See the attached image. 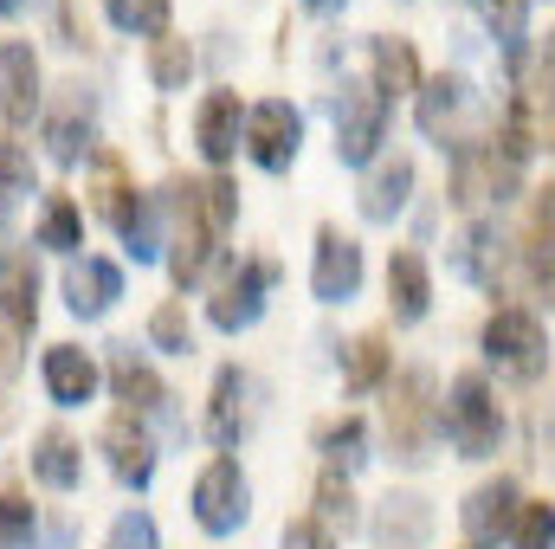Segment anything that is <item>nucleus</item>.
<instances>
[{
	"label": "nucleus",
	"instance_id": "1",
	"mask_svg": "<svg viewBox=\"0 0 555 549\" xmlns=\"http://www.w3.org/2000/svg\"><path fill=\"white\" fill-rule=\"evenodd\" d=\"M478 349H485V362H491L498 375H511V382H543V375H550V330H543V317L524 310V304H498V310L485 317V330H478Z\"/></svg>",
	"mask_w": 555,
	"mask_h": 549
},
{
	"label": "nucleus",
	"instance_id": "2",
	"mask_svg": "<svg viewBox=\"0 0 555 549\" xmlns=\"http://www.w3.org/2000/svg\"><path fill=\"white\" fill-rule=\"evenodd\" d=\"M388 446L401 465H426L439 446V395H433V369H401L388 375Z\"/></svg>",
	"mask_w": 555,
	"mask_h": 549
},
{
	"label": "nucleus",
	"instance_id": "3",
	"mask_svg": "<svg viewBox=\"0 0 555 549\" xmlns=\"http://www.w3.org/2000/svg\"><path fill=\"white\" fill-rule=\"evenodd\" d=\"M439 433L459 446V459H491L504 446V408L491 395V382L472 369L452 382V395L439 401Z\"/></svg>",
	"mask_w": 555,
	"mask_h": 549
},
{
	"label": "nucleus",
	"instance_id": "4",
	"mask_svg": "<svg viewBox=\"0 0 555 549\" xmlns=\"http://www.w3.org/2000/svg\"><path fill=\"white\" fill-rule=\"evenodd\" d=\"M452 207H465V214H478V207H504L517 188H524V162H511L498 142H465V149H452Z\"/></svg>",
	"mask_w": 555,
	"mask_h": 549
},
{
	"label": "nucleus",
	"instance_id": "5",
	"mask_svg": "<svg viewBox=\"0 0 555 549\" xmlns=\"http://www.w3.org/2000/svg\"><path fill=\"white\" fill-rule=\"evenodd\" d=\"M188 511H194V524H201L207 537H233V531L253 518V485H246V472H240L233 452H214V459L201 465V478H194V491H188Z\"/></svg>",
	"mask_w": 555,
	"mask_h": 549
},
{
	"label": "nucleus",
	"instance_id": "6",
	"mask_svg": "<svg viewBox=\"0 0 555 549\" xmlns=\"http://www.w3.org/2000/svg\"><path fill=\"white\" fill-rule=\"evenodd\" d=\"M168 207H175V233H168V278L188 291L201 284L207 266H214V246L220 233L201 220V201H194V181H168Z\"/></svg>",
	"mask_w": 555,
	"mask_h": 549
},
{
	"label": "nucleus",
	"instance_id": "7",
	"mask_svg": "<svg viewBox=\"0 0 555 549\" xmlns=\"http://www.w3.org/2000/svg\"><path fill=\"white\" fill-rule=\"evenodd\" d=\"M414 117H420V130L439 142V149H446V142H452V149L485 142V137H472V130H465V124L478 117V91H472L459 72H439V78H426V85H420V91H414Z\"/></svg>",
	"mask_w": 555,
	"mask_h": 549
},
{
	"label": "nucleus",
	"instance_id": "8",
	"mask_svg": "<svg viewBox=\"0 0 555 549\" xmlns=\"http://www.w3.org/2000/svg\"><path fill=\"white\" fill-rule=\"evenodd\" d=\"M388 142V104L375 98V85H343L336 91V162L369 168Z\"/></svg>",
	"mask_w": 555,
	"mask_h": 549
},
{
	"label": "nucleus",
	"instance_id": "9",
	"mask_svg": "<svg viewBox=\"0 0 555 549\" xmlns=\"http://www.w3.org/2000/svg\"><path fill=\"white\" fill-rule=\"evenodd\" d=\"M369 278L362 259V240L343 233V227H317V246H310V297L317 304H349Z\"/></svg>",
	"mask_w": 555,
	"mask_h": 549
},
{
	"label": "nucleus",
	"instance_id": "10",
	"mask_svg": "<svg viewBox=\"0 0 555 549\" xmlns=\"http://www.w3.org/2000/svg\"><path fill=\"white\" fill-rule=\"evenodd\" d=\"M272 259H240L233 272L220 278V291L207 297V323L214 330H227V336H240V330H253L259 317H266V291H272Z\"/></svg>",
	"mask_w": 555,
	"mask_h": 549
},
{
	"label": "nucleus",
	"instance_id": "11",
	"mask_svg": "<svg viewBox=\"0 0 555 549\" xmlns=\"http://www.w3.org/2000/svg\"><path fill=\"white\" fill-rule=\"evenodd\" d=\"M452 272L465 278V284H478V291H504V278H511V240H504V227L485 220V214H472L452 233Z\"/></svg>",
	"mask_w": 555,
	"mask_h": 549
},
{
	"label": "nucleus",
	"instance_id": "12",
	"mask_svg": "<svg viewBox=\"0 0 555 549\" xmlns=\"http://www.w3.org/2000/svg\"><path fill=\"white\" fill-rule=\"evenodd\" d=\"M297 142H304V117L284 104V98H266V104H253L246 111V155L266 168V175H284L291 162H297Z\"/></svg>",
	"mask_w": 555,
	"mask_h": 549
},
{
	"label": "nucleus",
	"instance_id": "13",
	"mask_svg": "<svg viewBox=\"0 0 555 549\" xmlns=\"http://www.w3.org/2000/svg\"><path fill=\"white\" fill-rule=\"evenodd\" d=\"M517 511H524V491H517V478H485L465 505H459V524H465V544L472 549H491V544H511V524H517Z\"/></svg>",
	"mask_w": 555,
	"mask_h": 549
},
{
	"label": "nucleus",
	"instance_id": "14",
	"mask_svg": "<svg viewBox=\"0 0 555 549\" xmlns=\"http://www.w3.org/2000/svg\"><path fill=\"white\" fill-rule=\"evenodd\" d=\"M414 155H375L369 168H362V194H356V207H362V220H375V227H395V214H408V201H414Z\"/></svg>",
	"mask_w": 555,
	"mask_h": 549
},
{
	"label": "nucleus",
	"instance_id": "15",
	"mask_svg": "<svg viewBox=\"0 0 555 549\" xmlns=\"http://www.w3.org/2000/svg\"><path fill=\"white\" fill-rule=\"evenodd\" d=\"M39 111V52L26 39H0V124L20 137Z\"/></svg>",
	"mask_w": 555,
	"mask_h": 549
},
{
	"label": "nucleus",
	"instance_id": "16",
	"mask_svg": "<svg viewBox=\"0 0 555 549\" xmlns=\"http://www.w3.org/2000/svg\"><path fill=\"white\" fill-rule=\"evenodd\" d=\"M240 142H246V104H240V91H207L201 111H194V149L214 168H227L240 155Z\"/></svg>",
	"mask_w": 555,
	"mask_h": 549
},
{
	"label": "nucleus",
	"instance_id": "17",
	"mask_svg": "<svg viewBox=\"0 0 555 549\" xmlns=\"http://www.w3.org/2000/svg\"><path fill=\"white\" fill-rule=\"evenodd\" d=\"M253 413H259V408H253V375L227 362V369L214 375V401H207V439H214L220 452H233V446L253 433Z\"/></svg>",
	"mask_w": 555,
	"mask_h": 549
},
{
	"label": "nucleus",
	"instance_id": "18",
	"mask_svg": "<svg viewBox=\"0 0 555 549\" xmlns=\"http://www.w3.org/2000/svg\"><path fill=\"white\" fill-rule=\"evenodd\" d=\"M124 297V272L104 259V253H78V259H65V304H72V317H104L111 304Z\"/></svg>",
	"mask_w": 555,
	"mask_h": 549
},
{
	"label": "nucleus",
	"instance_id": "19",
	"mask_svg": "<svg viewBox=\"0 0 555 549\" xmlns=\"http://www.w3.org/2000/svg\"><path fill=\"white\" fill-rule=\"evenodd\" d=\"M375 549H426L433 544V498L420 491H388L375 505Z\"/></svg>",
	"mask_w": 555,
	"mask_h": 549
},
{
	"label": "nucleus",
	"instance_id": "20",
	"mask_svg": "<svg viewBox=\"0 0 555 549\" xmlns=\"http://www.w3.org/2000/svg\"><path fill=\"white\" fill-rule=\"evenodd\" d=\"M369 72H375L369 85H375V98H382V104L414 98L420 85H426L414 39H401V33H375V39H369Z\"/></svg>",
	"mask_w": 555,
	"mask_h": 549
},
{
	"label": "nucleus",
	"instance_id": "21",
	"mask_svg": "<svg viewBox=\"0 0 555 549\" xmlns=\"http://www.w3.org/2000/svg\"><path fill=\"white\" fill-rule=\"evenodd\" d=\"M104 452H111V472H117L130 491H149V478H155V439H149L142 413H111Z\"/></svg>",
	"mask_w": 555,
	"mask_h": 549
},
{
	"label": "nucleus",
	"instance_id": "22",
	"mask_svg": "<svg viewBox=\"0 0 555 549\" xmlns=\"http://www.w3.org/2000/svg\"><path fill=\"white\" fill-rule=\"evenodd\" d=\"M39 382H46V395H52L59 408H85V401L98 395V362H91L78 343H52V349L39 356Z\"/></svg>",
	"mask_w": 555,
	"mask_h": 549
},
{
	"label": "nucleus",
	"instance_id": "23",
	"mask_svg": "<svg viewBox=\"0 0 555 549\" xmlns=\"http://www.w3.org/2000/svg\"><path fill=\"white\" fill-rule=\"evenodd\" d=\"M517 259L537 284H555V181L530 188V214H524V240H517Z\"/></svg>",
	"mask_w": 555,
	"mask_h": 549
},
{
	"label": "nucleus",
	"instance_id": "24",
	"mask_svg": "<svg viewBox=\"0 0 555 549\" xmlns=\"http://www.w3.org/2000/svg\"><path fill=\"white\" fill-rule=\"evenodd\" d=\"M0 323H13V330L39 323V266L20 246H0Z\"/></svg>",
	"mask_w": 555,
	"mask_h": 549
},
{
	"label": "nucleus",
	"instance_id": "25",
	"mask_svg": "<svg viewBox=\"0 0 555 549\" xmlns=\"http://www.w3.org/2000/svg\"><path fill=\"white\" fill-rule=\"evenodd\" d=\"M111 388H117L124 413H149V408H162V401H168L162 375L149 369V356H142L137 343H111Z\"/></svg>",
	"mask_w": 555,
	"mask_h": 549
},
{
	"label": "nucleus",
	"instance_id": "26",
	"mask_svg": "<svg viewBox=\"0 0 555 549\" xmlns=\"http://www.w3.org/2000/svg\"><path fill=\"white\" fill-rule=\"evenodd\" d=\"M388 310H395V323H420L433 310V266L420 259L414 246H401L388 259Z\"/></svg>",
	"mask_w": 555,
	"mask_h": 549
},
{
	"label": "nucleus",
	"instance_id": "27",
	"mask_svg": "<svg viewBox=\"0 0 555 549\" xmlns=\"http://www.w3.org/2000/svg\"><path fill=\"white\" fill-rule=\"evenodd\" d=\"M33 478H39L46 491H78V485H85V446H78L65 426H46V433L33 439Z\"/></svg>",
	"mask_w": 555,
	"mask_h": 549
},
{
	"label": "nucleus",
	"instance_id": "28",
	"mask_svg": "<svg viewBox=\"0 0 555 549\" xmlns=\"http://www.w3.org/2000/svg\"><path fill=\"white\" fill-rule=\"evenodd\" d=\"M388 369H395V349H388L382 330H362L356 343H343V388H349V395L388 388Z\"/></svg>",
	"mask_w": 555,
	"mask_h": 549
},
{
	"label": "nucleus",
	"instance_id": "29",
	"mask_svg": "<svg viewBox=\"0 0 555 549\" xmlns=\"http://www.w3.org/2000/svg\"><path fill=\"white\" fill-rule=\"evenodd\" d=\"M310 505H317V511H310V524H323V531H330L336 544L362 531V511H356V485H349L343 472H330V465H323V478H317Z\"/></svg>",
	"mask_w": 555,
	"mask_h": 549
},
{
	"label": "nucleus",
	"instance_id": "30",
	"mask_svg": "<svg viewBox=\"0 0 555 549\" xmlns=\"http://www.w3.org/2000/svg\"><path fill=\"white\" fill-rule=\"evenodd\" d=\"M317 452H323L330 472L349 478V472L369 459V420H362V413H336V420H323V426H317Z\"/></svg>",
	"mask_w": 555,
	"mask_h": 549
},
{
	"label": "nucleus",
	"instance_id": "31",
	"mask_svg": "<svg viewBox=\"0 0 555 549\" xmlns=\"http://www.w3.org/2000/svg\"><path fill=\"white\" fill-rule=\"evenodd\" d=\"M33 188H39L33 181V149L7 130V142H0V227L20 220V207L33 201Z\"/></svg>",
	"mask_w": 555,
	"mask_h": 549
},
{
	"label": "nucleus",
	"instance_id": "32",
	"mask_svg": "<svg viewBox=\"0 0 555 549\" xmlns=\"http://www.w3.org/2000/svg\"><path fill=\"white\" fill-rule=\"evenodd\" d=\"M188 78H194V46H188L181 33L149 39V85L175 98V91H188Z\"/></svg>",
	"mask_w": 555,
	"mask_h": 549
},
{
	"label": "nucleus",
	"instance_id": "33",
	"mask_svg": "<svg viewBox=\"0 0 555 549\" xmlns=\"http://www.w3.org/2000/svg\"><path fill=\"white\" fill-rule=\"evenodd\" d=\"M478 7V20H485V33L524 65V46H530V0H472Z\"/></svg>",
	"mask_w": 555,
	"mask_h": 549
},
{
	"label": "nucleus",
	"instance_id": "34",
	"mask_svg": "<svg viewBox=\"0 0 555 549\" xmlns=\"http://www.w3.org/2000/svg\"><path fill=\"white\" fill-rule=\"evenodd\" d=\"M91 117H78V98H72V104H65V111H52V117H46V155H52V162H65V168H78V162H85V155H91Z\"/></svg>",
	"mask_w": 555,
	"mask_h": 549
},
{
	"label": "nucleus",
	"instance_id": "35",
	"mask_svg": "<svg viewBox=\"0 0 555 549\" xmlns=\"http://www.w3.org/2000/svg\"><path fill=\"white\" fill-rule=\"evenodd\" d=\"M39 246L78 259V246H85V214H78L72 194H52V201H46V214H39Z\"/></svg>",
	"mask_w": 555,
	"mask_h": 549
},
{
	"label": "nucleus",
	"instance_id": "36",
	"mask_svg": "<svg viewBox=\"0 0 555 549\" xmlns=\"http://www.w3.org/2000/svg\"><path fill=\"white\" fill-rule=\"evenodd\" d=\"M149 343H155L162 356H188V349H194V317H188L181 297H162V304L149 310Z\"/></svg>",
	"mask_w": 555,
	"mask_h": 549
},
{
	"label": "nucleus",
	"instance_id": "37",
	"mask_svg": "<svg viewBox=\"0 0 555 549\" xmlns=\"http://www.w3.org/2000/svg\"><path fill=\"white\" fill-rule=\"evenodd\" d=\"M104 13H111L117 33H137V39L168 33V0H104Z\"/></svg>",
	"mask_w": 555,
	"mask_h": 549
},
{
	"label": "nucleus",
	"instance_id": "38",
	"mask_svg": "<svg viewBox=\"0 0 555 549\" xmlns=\"http://www.w3.org/2000/svg\"><path fill=\"white\" fill-rule=\"evenodd\" d=\"M511 549H555V505L550 498H524V511L511 524Z\"/></svg>",
	"mask_w": 555,
	"mask_h": 549
},
{
	"label": "nucleus",
	"instance_id": "39",
	"mask_svg": "<svg viewBox=\"0 0 555 549\" xmlns=\"http://www.w3.org/2000/svg\"><path fill=\"white\" fill-rule=\"evenodd\" d=\"M194 201H201V220H207L214 233H227V227L240 220V188H233L227 175H214V181H194Z\"/></svg>",
	"mask_w": 555,
	"mask_h": 549
},
{
	"label": "nucleus",
	"instance_id": "40",
	"mask_svg": "<svg viewBox=\"0 0 555 549\" xmlns=\"http://www.w3.org/2000/svg\"><path fill=\"white\" fill-rule=\"evenodd\" d=\"M39 511L26 505V491H0V549H33Z\"/></svg>",
	"mask_w": 555,
	"mask_h": 549
},
{
	"label": "nucleus",
	"instance_id": "41",
	"mask_svg": "<svg viewBox=\"0 0 555 549\" xmlns=\"http://www.w3.org/2000/svg\"><path fill=\"white\" fill-rule=\"evenodd\" d=\"M111 549H162L155 518H149V511H124V518L111 524Z\"/></svg>",
	"mask_w": 555,
	"mask_h": 549
},
{
	"label": "nucleus",
	"instance_id": "42",
	"mask_svg": "<svg viewBox=\"0 0 555 549\" xmlns=\"http://www.w3.org/2000/svg\"><path fill=\"white\" fill-rule=\"evenodd\" d=\"M284 549H336V537H330L323 524L297 518V524H284Z\"/></svg>",
	"mask_w": 555,
	"mask_h": 549
},
{
	"label": "nucleus",
	"instance_id": "43",
	"mask_svg": "<svg viewBox=\"0 0 555 549\" xmlns=\"http://www.w3.org/2000/svg\"><path fill=\"white\" fill-rule=\"evenodd\" d=\"M530 98L555 111V33H550V46H543V59H537V85H530Z\"/></svg>",
	"mask_w": 555,
	"mask_h": 549
},
{
	"label": "nucleus",
	"instance_id": "44",
	"mask_svg": "<svg viewBox=\"0 0 555 549\" xmlns=\"http://www.w3.org/2000/svg\"><path fill=\"white\" fill-rule=\"evenodd\" d=\"M13 369H20V330H13V323H0V382H7Z\"/></svg>",
	"mask_w": 555,
	"mask_h": 549
},
{
	"label": "nucleus",
	"instance_id": "45",
	"mask_svg": "<svg viewBox=\"0 0 555 549\" xmlns=\"http://www.w3.org/2000/svg\"><path fill=\"white\" fill-rule=\"evenodd\" d=\"M336 7H349V0H304V13H336Z\"/></svg>",
	"mask_w": 555,
	"mask_h": 549
},
{
	"label": "nucleus",
	"instance_id": "46",
	"mask_svg": "<svg viewBox=\"0 0 555 549\" xmlns=\"http://www.w3.org/2000/svg\"><path fill=\"white\" fill-rule=\"evenodd\" d=\"M20 7H26V0H0V20H13V13H20Z\"/></svg>",
	"mask_w": 555,
	"mask_h": 549
},
{
	"label": "nucleus",
	"instance_id": "47",
	"mask_svg": "<svg viewBox=\"0 0 555 549\" xmlns=\"http://www.w3.org/2000/svg\"><path fill=\"white\" fill-rule=\"evenodd\" d=\"M465 549H472V544H465Z\"/></svg>",
	"mask_w": 555,
	"mask_h": 549
}]
</instances>
